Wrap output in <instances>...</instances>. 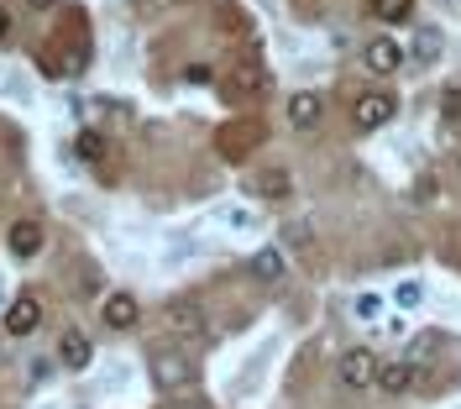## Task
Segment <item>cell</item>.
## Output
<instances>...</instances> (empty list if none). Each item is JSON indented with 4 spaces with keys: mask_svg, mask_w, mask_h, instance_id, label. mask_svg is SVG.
I'll return each mask as SVG.
<instances>
[{
    "mask_svg": "<svg viewBox=\"0 0 461 409\" xmlns=\"http://www.w3.org/2000/svg\"><path fill=\"white\" fill-rule=\"evenodd\" d=\"M377 304H383L377 294H362V299H357V315H362V321H373V315H377Z\"/></svg>",
    "mask_w": 461,
    "mask_h": 409,
    "instance_id": "cell-21",
    "label": "cell"
},
{
    "mask_svg": "<svg viewBox=\"0 0 461 409\" xmlns=\"http://www.w3.org/2000/svg\"><path fill=\"white\" fill-rule=\"evenodd\" d=\"M42 325V299L37 294H16L5 304V336H32Z\"/></svg>",
    "mask_w": 461,
    "mask_h": 409,
    "instance_id": "cell-3",
    "label": "cell"
},
{
    "mask_svg": "<svg viewBox=\"0 0 461 409\" xmlns=\"http://www.w3.org/2000/svg\"><path fill=\"white\" fill-rule=\"evenodd\" d=\"M163 321H168L173 336H200L204 331V304H194V299H173L168 310H163Z\"/></svg>",
    "mask_w": 461,
    "mask_h": 409,
    "instance_id": "cell-11",
    "label": "cell"
},
{
    "mask_svg": "<svg viewBox=\"0 0 461 409\" xmlns=\"http://www.w3.org/2000/svg\"><path fill=\"white\" fill-rule=\"evenodd\" d=\"M320 121H325V100H320L315 89L288 95V126H294V132H315Z\"/></svg>",
    "mask_w": 461,
    "mask_h": 409,
    "instance_id": "cell-8",
    "label": "cell"
},
{
    "mask_svg": "<svg viewBox=\"0 0 461 409\" xmlns=\"http://www.w3.org/2000/svg\"><path fill=\"white\" fill-rule=\"evenodd\" d=\"M100 321L111 325V331H131V325L142 321V304H137V294H105V304H100Z\"/></svg>",
    "mask_w": 461,
    "mask_h": 409,
    "instance_id": "cell-9",
    "label": "cell"
},
{
    "mask_svg": "<svg viewBox=\"0 0 461 409\" xmlns=\"http://www.w3.org/2000/svg\"><path fill=\"white\" fill-rule=\"evenodd\" d=\"M362 63H367V74L388 79V74H399L403 68V48L393 42V37H373V42L362 48Z\"/></svg>",
    "mask_w": 461,
    "mask_h": 409,
    "instance_id": "cell-5",
    "label": "cell"
},
{
    "mask_svg": "<svg viewBox=\"0 0 461 409\" xmlns=\"http://www.w3.org/2000/svg\"><path fill=\"white\" fill-rule=\"evenodd\" d=\"M152 383L158 388H168V394H178V388H189L194 383V362L184 357V351H173V347H163V351H152Z\"/></svg>",
    "mask_w": 461,
    "mask_h": 409,
    "instance_id": "cell-2",
    "label": "cell"
},
{
    "mask_svg": "<svg viewBox=\"0 0 461 409\" xmlns=\"http://www.w3.org/2000/svg\"><path fill=\"white\" fill-rule=\"evenodd\" d=\"M89 357H95V347H89V336H85V331H74V325H68V331L58 336V362H63L68 373H85V368H89Z\"/></svg>",
    "mask_w": 461,
    "mask_h": 409,
    "instance_id": "cell-12",
    "label": "cell"
},
{
    "mask_svg": "<svg viewBox=\"0 0 461 409\" xmlns=\"http://www.w3.org/2000/svg\"><path fill=\"white\" fill-rule=\"evenodd\" d=\"M252 278H262V284H278L288 273V258H284V247H262V252H252Z\"/></svg>",
    "mask_w": 461,
    "mask_h": 409,
    "instance_id": "cell-15",
    "label": "cell"
},
{
    "mask_svg": "<svg viewBox=\"0 0 461 409\" xmlns=\"http://www.w3.org/2000/svg\"><path fill=\"white\" fill-rule=\"evenodd\" d=\"M221 27H226V32H247L252 22H247V11H241L236 0H221Z\"/></svg>",
    "mask_w": 461,
    "mask_h": 409,
    "instance_id": "cell-17",
    "label": "cell"
},
{
    "mask_svg": "<svg viewBox=\"0 0 461 409\" xmlns=\"http://www.w3.org/2000/svg\"><path fill=\"white\" fill-rule=\"evenodd\" d=\"M247 189H252L258 200H288V195H294V178H288V168H262V174L247 178Z\"/></svg>",
    "mask_w": 461,
    "mask_h": 409,
    "instance_id": "cell-13",
    "label": "cell"
},
{
    "mask_svg": "<svg viewBox=\"0 0 461 409\" xmlns=\"http://www.w3.org/2000/svg\"><path fill=\"white\" fill-rule=\"evenodd\" d=\"M341 383L346 388H373L377 383V357L367 347H346L341 351Z\"/></svg>",
    "mask_w": 461,
    "mask_h": 409,
    "instance_id": "cell-4",
    "label": "cell"
},
{
    "mask_svg": "<svg viewBox=\"0 0 461 409\" xmlns=\"http://www.w3.org/2000/svg\"><path fill=\"white\" fill-rule=\"evenodd\" d=\"M414 59H425V63L440 59V32H420V42H414Z\"/></svg>",
    "mask_w": 461,
    "mask_h": 409,
    "instance_id": "cell-19",
    "label": "cell"
},
{
    "mask_svg": "<svg viewBox=\"0 0 461 409\" xmlns=\"http://www.w3.org/2000/svg\"><path fill=\"white\" fill-rule=\"evenodd\" d=\"M435 189H440V184H435V174H420V184H414V200H435Z\"/></svg>",
    "mask_w": 461,
    "mask_h": 409,
    "instance_id": "cell-20",
    "label": "cell"
},
{
    "mask_svg": "<svg viewBox=\"0 0 461 409\" xmlns=\"http://www.w3.org/2000/svg\"><path fill=\"white\" fill-rule=\"evenodd\" d=\"M258 142H262V126H258V121H230L226 132H221V158L241 163V158H247Z\"/></svg>",
    "mask_w": 461,
    "mask_h": 409,
    "instance_id": "cell-6",
    "label": "cell"
},
{
    "mask_svg": "<svg viewBox=\"0 0 461 409\" xmlns=\"http://www.w3.org/2000/svg\"><path fill=\"white\" fill-rule=\"evenodd\" d=\"M11 27H16V16H11V11H5V5H0V42H5V37H11Z\"/></svg>",
    "mask_w": 461,
    "mask_h": 409,
    "instance_id": "cell-23",
    "label": "cell"
},
{
    "mask_svg": "<svg viewBox=\"0 0 461 409\" xmlns=\"http://www.w3.org/2000/svg\"><path fill=\"white\" fill-rule=\"evenodd\" d=\"M262 85H267V74H262L258 59L236 63V68H230V79H226V100H258Z\"/></svg>",
    "mask_w": 461,
    "mask_h": 409,
    "instance_id": "cell-7",
    "label": "cell"
},
{
    "mask_svg": "<svg viewBox=\"0 0 461 409\" xmlns=\"http://www.w3.org/2000/svg\"><path fill=\"white\" fill-rule=\"evenodd\" d=\"M163 409H204V404H200V399H168Z\"/></svg>",
    "mask_w": 461,
    "mask_h": 409,
    "instance_id": "cell-24",
    "label": "cell"
},
{
    "mask_svg": "<svg viewBox=\"0 0 461 409\" xmlns=\"http://www.w3.org/2000/svg\"><path fill=\"white\" fill-rule=\"evenodd\" d=\"M399 304H403V310H414V304H420V284H403V289H399Z\"/></svg>",
    "mask_w": 461,
    "mask_h": 409,
    "instance_id": "cell-22",
    "label": "cell"
},
{
    "mask_svg": "<svg viewBox=\"0 0 461 409\" xmlns=\"http://www.w3.org/2000/svg\"><path fill=\"white\" fill-rule=\"evenodd\" d=\"M383 394H409L414 388V362H377V383Z\"/></svg>",
    "mask_w": 461,
    "mask_h": 409,
    "instance_id": "cell-14",
    "label": "cell"
},
{
    "mask_svg": "<svg viewBox=\"0 0 461 409\" xmlns=\"http://www.w3.org/2000/svg\"><path fill=\"white\" fill-rule=\"evenodd\" d=\"M367 11H373L383 27H399L409 22V11H414V0H367Z\"/></svg>",
    "mask_w": 461,
    "mask_h": 409,
    "instance_id": "cell-16",
    "label": "cell"
},
{
    "mask_svg": "<svg viewBox=\"0 0 461 409\" xmlns=\"http://www.w3.org/2000/svg\"><path fill=\"white\" fill-rule=\"evenodd\" d=\"M393 116H399V95H388V89H362L351 100V126L357 132H383Z\"/></svg>",
    "mask_w": 461,
    "mask_h": 409,
    "instance_id": "cell-1",
    "label": "cell"
},
{
    "mask_svg": "<svg viewBox=\"0 0 461 409\" xmlns=\"http://www.w3.org/2000/svg\"><path fill=\"white\" fill-rule=\"evenodd\" d=\"M42 241H48L42 221H16L11 236H5V247H11V258H16V263H32V258L42 252Z\"/></svg>",
    "mask_w": 461,
    "mask_h": 409,
    "instance_id": "cell-10",
    "label": "cell"
},
{
    "mask_svg": "<svg viewBox=\"0 0 461 409\" xmlns=\"http://www.w3.org/2000/svg\"><path fill=\"white\" fill-rule=\"evenodd\" d=\"M0 357H5V336H0Z\"/></svg>",
    "mask_w": 461,
    "mask_h": 409,
    "instance_id": "cell-26",
    "label": "cell"
},
{
    "mask_svg": "<svg viewBox=\"0 0 461 409\" xmlns=\"http://www.w3.org/2000/svg\"><path fill=\"white\" fill-rule=\"evenodd\" d=\"M74 152H79L85 163H100V152H105V142H100V132H79V142H74Z\"/></svg>",
    "mask_w": 461,
    "mask_h": 409,
    "instance_id": "cell-18",
    "label": "cell"
},
{
    "mask_svg": "<svg viewBox=\"0 0 461 409\" xmlns=\"http://www.w3.org/2000/svg\"><path fill=\"white\" fill-rule=\"evenodd\" d=\"M32 5H37V11H53L58 0H32Z\"/></svg>",
    "mask_w": 461,
    "mask_h": 409,
    "instance_id": "cell-25",
    "label": "cell"
}]
</instances>
